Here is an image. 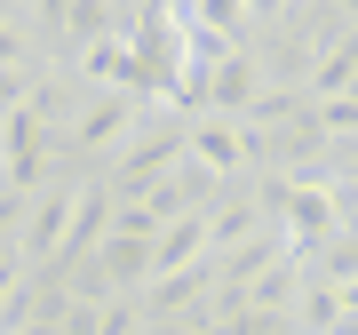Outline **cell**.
I'll list each match as a JSON object with an SVG mask.
<instances>
[{
    "label": "cell",
    "instance_id": "obj_1",
    "mask_svg": "<svg viewBox=\"0 0 358 335\" xmlns=\"http://www.w3.org/2000/svg\"><path fill=\"white\" fill-rule=\"evenodd\" d=\"M183 152H192V128H183V120H176V128H152V136L136 144V152H120L112 168H103L112 200H120V207H128V200H143V192H152V184H159V176H167V168H176Z\"/></svg>",
    "mask_w": 358,
    "mask_h": 335
},
{
    "label": "cell",
    "instance_id": "obj_2",
    "mask_svg": "<svg viewBox=\"0 0 358 335\" xmlns=\"http://www.w3.org/2000/svg\"><path fill=\"white\" fill-rule=\"evenodd\" d=\"M143 104H152L143 88H96V104L72 120V160H96L103 144H120V136L136 128V112H143Z\"/></svg>",
    "mask_w": 358,
    "mask_h": 335
},
{
    "label": "cell",
    "instance_id": "obj_3",
    "mask_svg": "<svg viewBox=\"0 0 358 335\" xmlns=\"http://www.w3.org/2000/svg\"><path fill=\"white\" fill-rule=\"evenodd\" d=\"M192 160H207L215 176H231L239 160H255V136H247V120H231V112H207L199 128H192Z\"/></svg>",
    "mask_w": 358,
    "mask_h": 335
},
{
    "label": "cell",
    "instance_id": "obj_4",
    "mask_svg": "<svg viewBox=\"0 0 358 335\" xmlns=\"http://www.w3.org/2000/svg\"><path fill=\"white\" fill-rule=\"evenodd\" d=\"M207 247H215V216H183V224H167V232L152 240V280H167V271H183V264H199Z\"/></svg>",
    "mask_w": 358,
    "mask_h": 335
},
{
    "label": "cell",
    "instance_id": "obj_5",
    "mask_svg": "<svg viewBox=\"0 0 358 335\" xmlns=\"http://www.w3.org/2000/svg\"><path fill=\"white\" fill-rule=\"evenodd\" d=\"M343 88H358V16L334 32V48L319 56V72L303 80V96H310V104H327V96H343Z\"/></svg>",
    "mask_w": 358,
    "mask_h": 335
}]
</instances>
